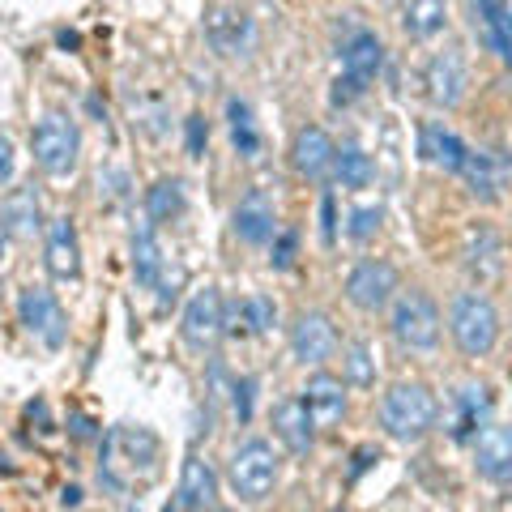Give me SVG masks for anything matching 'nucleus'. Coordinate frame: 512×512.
I'll list each match as a JSON object with an SVG mask.
<instances>
[{
	"label": "nucleus",
	"instance_id": "36",
	"mask_svg": "<svg viewBox=\"0 0 512 512\" xmlns=\"http://www.w3.org/2000/svg\"><path fill=\"white\" fill-rule=\"evenodd\" d=\"M252 393H256V380H239L235 384V414H239V419H252Z\"/></svg>",
	"mask_w": 512,
	"mask_h": 512
},
{
	"label": "nucleus",
	"instance_id": "35",
	"mask_svg": "<svg viewBox=\"0 0 512 512\" xmlns=\"http://www.w3.org/2000/svg\"><path fill=\"white\" fill-rule=\"evenodd\" d=\"M13 171H18V150H13V141L0 133V188L13 180Z\"/></svg>",
	"mask_w": 512,
	"mask_h": 512
},
{
	"label": "nucleus",
	"instance_id": "12",
	"mask_svg": "<svg viewBox=\"0 0 512 512\" xmlns=\"http://www.w3.org/2000/svg\"><path fill=\"white\" fill-rule=\"evenodd\" d=\"M474 470L495 487H512V423H487L478 431Z\"/></svg>",
	"mask_w": 512,
	"mask_h": 512
},
{
	"label": "nucleus",
	"instance_id": "18",
	"mask_svg": "<svg viewBox=\"0 0 512 512\" xmlns=\"http://www.w3.org/2000/svg\"><path fill=\"white\" fill-rule=\"evenodd\" d=\"M303 402H308L316 427L342 423L346 419V380L329 376V372H316L308 384H303Z\"/></svg>",
	"mask_w": 512,
	"mask_h": 512
},
{
	"label": "nucleus",
	"instance_id": "1",
	"mask_svg": "<svg viewBox=\"0 0 512 512\" xmlns=\"http://www.w3.org/2000/svg\"><path fill=\"white\" fill-rule=\"evenodd\" d=\"M158 474H163V440H158V431L141 427V423H116L103 431L99 483L111 495L133 500L137 491L154 487Z\"/></svg>",
	"mask_w": 512,
	"mask_h": 512
},
{
	"label": "nucleus",
	"instance_id": "11",
	"mask_svg": "<svg viewBox=\"0 0 512 512\" xmlns=\"http://www.w3.org/2000/svg\"><path fill=\"white\" fill-rule=\"evenodd\" d=\"M397 291V269L389 261H359L346 274V299L359 312H380Z\"/></svg>",
	"mask_w": 512,
	"mask_h": 512
},
{
	"label": "nucleus",
	"instance_id": "19",
	"mask_svg": "<svg viewBox=\"0 0 512 512\" xmlns=\"http://www.w3.org/2000/svg\"><path fill=\"white\" fill-rule=\"evenodd\" d=\"M274 431L278 440L291 448V453H312L316 444V419L303 397H286V402L274 406Z\"/></svg>",
	"mask_w": 512,
	"mask_h": 512
},
{
	"label": "nucleus",
	"instance_id": "41",
	"mask_svg": "<svg viewBox=\"0 0 512 512\" xmlns=\"http://www.w3.org/2000/svg\"><path fill=\"white\" fill-rule=\"evenodd\" d=\"M5 265H9V231L0 227V269H5Z\"/></svg>",
	"mask_w": 512,
	"mask_h": 512
},
{
	"label": "nucleus",
	"instance_id": "21",
	"mask_svg": "<svg viewBox=\"0 0 512 512\" xmlns=\"http://www.w3.org/2000/svg\"><path fill=\"white\" fill-rule=\"evenodd\" d=\"M380 69H384V43H380V35H372V30H355V35L342 43V73H350L363 86H372L380 77Z\"/></svg>",
	"mask_w": 512,
	"mask_h": 512
},
{
	"label": "nucleus",
	"instance_id": "16",
	"mask_svg": "<svg viewBox=\"0 0 512 512\" xmlns=\"http://www.w3.org/2000/svg\"><path fill=\"white\" fill-rule=\"evenodd\" d=\"M338 163V146L325 128H299L295 133V146H291V167L303 175V180H325Z\"/></svg>",
	"mask_w": 512,
	"mask_h": 512
},
{
	"label": "nucleus",
	"instance_id": "14",
	"mask_svg": "<svg viewBox=\"0 0 512 512\" xmlns=\"http://www.w3.org/2000/svg\"><path fill=\"white\" fill-rule=\"evenodd\" d=\"M47 274L56 282H77L82 278V244H77L73 218H52L47 222V244H43Z\"/></svg>",
	"mask_w": 512,
	"mask_h": 512
},
{
	"label": "nucleus",
	"instance_id": "27",
	"mask_svg": "<svg viewBox=\"0 0 512 512\" xmlns=\"http://www.w3.org/2000/svg\"><path fill=\"white\" fill-rule=\"evenodd\" d=\"M461 175H466V184H470V192L478 201H500V163H495V154L470 150Z\"/></svg>",
	"mask_w": 512,
	"mask_h": 512
},
{
	"label": "nucleus",
	"instance_id": "37",
	"mask_svg": "<svg viewBox=\"0 0 512 512\" xmlns=\"http://www.w3.org/2000/svg\"><path fill=\"white\" fill-rule=\"evenodd\" d=\"M205 141H210V128H205L201 116H192V120H188V150H192V154H201Z\"/></svg>",
	"mask_w": 512,
	"mask_h": 512
},
{
	"label": "nucleus",
	"instance_id": "3",
	"mask_svg": "<svg viewBox=\"0 0 512 512\" xmlns=\"http://www.w3.org/2000/svg\"><path fill=\"white\" fill-rule=\"evenodd\" d=\"M448 333H453V342L461 346V355L483 359L495 350V342H500V312H495V303L487 295L466 291L448 308Z\"/></svg>",
	"mask_w": 512,
	"mask_h": 512
},
{
	"label": "nucleus",
	"instance_id": "33",
	"mask_svg": "<svg viewBox=\"0 0 512 512\" xmlns=\"http://www.w3.org/2000/svg\"><path fill=\"white\" fill-rule=\"evenodd\" d=\"M380 222H384V210H380V205H363V210L350 214V227H346V231H350V239L367 244V239L380 231Z\"/></svg>",
	"mask_w": 512,
	"mask_h": 512
},
{
	"label": "nucleus",
	"instance_id": "17",
	"mask_svg": "<svg viewBox=\"0 0 512 512\" xmlns=\"http://www.w3.org/2000/svg\"><path fill=\"white\" fill-rule=\"evenodd\" d=\"M175 508H218V470L201 453H192L180 470V487H175Z\"/></svg>",
	"mask_w": 512,
	"mask_h": 512
},
{
	"label": "nucleus",
	"instance_id": "15",
	"mask_svg": "<svg viewBox=\"0 0 512 512\" xmlns=\"http://www.w3.org/2000/svg\"><path fill=\"white\" fill-rule=\"evenodd\" d=\"M466 60H461L457 52H436L427 60V73H423V86H427V99L436 107H457L461 99H466Z\"/></svg>",
	"mask_w": 512,
	"mask_h": 512
},
{
	"label": "nucleus",
	"instance_id": "22",
	"mask_svg": "<svg viewBox=\"0 0 512 512\" xmlns=\"http://www.w3.org/2000/svg\"><path fill=\"white\" fill-rule=\"evenodd\" d=\"M419 154L427 158L431 167H440L448 175H461V167H466V141H461L453 128L444 124H423L419 128Z\"/></svg>",
	"mask_w": 512,
	"mask_h": 512
},
{
	"label": "nucleus",
	"instance_id": "34",
	"mask_svg": "<svg viewBox=\"0 0 512 512\" xmlns=\"http://www.w3.org/2000/svg\"><path fill=\"white\" fill-rule=\"evenodd\" d=\"M363 90H367L363 82H355V77H350V73H342L338 82H333V90H329V103H333V107H350V103H355Z\"/></svg>",
	"mask_w": 512,
	"mask_h": 512
},
{
	"label": "nucleus",
	"instance_id": "8",
	"mask_svg": "<svg viewBox=\"0 0 512 512\" xmlns=\"http://www.w3.org/2000/svg\"><path fill=\"white\" fill-rule=\"evenodd\" d=\"M18 320L22 329L30 333L35 342H43L47 350H60L64 338H69V320H64L60 299L47 291V286H26L18 295Z\"/></svg>",
	"mask_w": 512,
	"mask_h": 512
},
{
	"label": "nucleus",
	"instance_id": "20",
	"mask_svg": "<svg viewBox=\"0 0 512 512\" xmlns=\"http://www.w3.org/2000/svg\"><path fill=\"white\" fill-rule=\"evenodd\" d=\"M231 227H235V235L244 239V244H252V248L269 244V239L278 235L274 205H269V201L261 197V192H248V197L235 205V214H231Z\"/></svg>",
	"mask_w": 512,
	"mask_h": 512
},
{
	"label": "nucleus",
	"instance_id": "29",
	"mask_svg": "<svg viewBox=\"0 0 512 512\" xmlns=\"http://www.w3.org/2000/svg\"><path fill=\"white\" fill-rule=\"evenodd\" d=\"M184 184L175 180V175H163V180H154V188L146 192V218L150 222H175L184 214Z\"/></svg>",
	"mask_w": 512,
	"mask_h": 512
},
{
	"label": "nucleus",
	"instance_id": "2",
	"mask_svg": "<svg viewBox=\"0 0 512 512\" xmlns=\"http://www.w3.org/2000/svg\"><path fill=\"white\" fill-rule=\"evenodd\" d=\"M436 419H440V402L431 397V389H427V384H419V380H402V384H393V389L380 397V427H384V436H393L402 444L423 440L427 431L436 427Z\"/></svg>",
	"mask_w": 512,
	"mask_h": 512
},
{
	"label": "nucleus",
	"instance_id": "38",
	"mask_svg": "<svg viewBox=\"0 0 512 512\" xmlns=\"http://www.w3.org/2000/svg\"><path fill=\"white\" fill-rule=\"evenodd\" d=\"M295 244H299V239H295L291 231H282V235H278V248H274V265H278V269H286V265H291Z\"/></svg>",
	"mask_w": 512,
	"mask_h": 512
},
{
	"label": "nucleus",
	"instance_id": "32",
	"mask_svg": "<svg viewBox=\"0 0 512 512\" xmlns=\"http://www.w3.org/2000/svg\"><path fill=\"white\" fill-rule=\"evenodd\" d=\"M342 372H346V384L372 389V384H376V355H372V346H367V342L342 346Z\"/></svg>",
	"mask_w": 512,
	"mask_h": 512
},
{
	"label": "nucleus",
	"instance_id": "40",
	"mask_svg": "<svg viewBox=\"0 0 512 512\" xmlns=\"http://www.w3.org/2000/svg\"><path fill=\"white\" fill-rule=\"evenodd\" d=\"M320 214H325V239L333 244V201L325 197V205H320Z\"/></svg>",
	"mask_w": 512,
	"mask_h": 512
},
{
	"label": "nucleus",
	"instance_id": "42",
	"mask_svg": "<svg viewBox=\"0 0 512 512\" xmlns=\"http://www.w3.org/2000/svg\"><path fill=\"white\" fill-rule=\"evenodd\" d=\"M504 18H508V30H512V0H504Z\"/></svg>",
	"mask_w": 512,
	"mask_h": 512
},
{
	"label": "nucleus",
	"instance_id": "39",
	"mask_svg": "<svg viewBox=\"0 0 512 512\" xmlns=\"http://www.w3.org/2000/svg\"><path fill=\"white\" fill-rule=\"evenodd\" d=\"M73 436H77V440H86V436H94V427H90V419H82V414H77V419H73Z\"/></svg>",
	"mask_w": 512,
	"mask_h": 512
},
{
	"label": "nucleus",
	"instance_id": "7",
	"mask_svg": "<svg viewBox=\"0 0 512 512\" xmlns=\"http://www.w3.org/2000/svg\"><path fill=\"white\" fill-rule=\"evenodd\" d=\"M222 333H227V299H222L218 286H197L180 316V338L197 355H205V350L218 346Z\"/></svg>",
	"mask_w": 512,
	"mask_h": 512
},
{
	"label": "nucleus",
	"instance_id": "30",
	"mask_svg": "<svg viewBox=\"0 0 512 512\" xmlns=\"http://www.w3.org/2000/svg\"><path fill=\"white\" fill-rule=\"evenodd\" d=\"M227 120H231V146L244 154V158L261 154V128H256L252 107H248L244 99H231V103H227Z\"/></svg>",
	"mask_w": 512,
	"mask_h": 512
},
{
	"label": "nucleus",
	"instance_id": "26",
	"mask_svg": "<svg viewBox=\"0 0 512 512\" xmlns=\"http://www.w3.org/2000/svg\"><path fill=\"white\" fill-rule=\"evenodd\" d=\"M278 320V303L265 295H248L244 303H231L227 333H269Z\"/></svg>",
	"mask_w": 512,
	"mask_h": 512
},
{
	"label": "nucleus",
	"instance_id": "13",
	"mask_svg": "<svg viewBox=\"0 0 512 512\" xmlns=\"http://www.w3.org/2000/svg\"><path fill=\"white\" fill-rule=\"evenodd\" d=\"M338 350V329L325 312H303L291 329V355L303 363V367H320L325 359H333Z\"/></svg>",
	"mask_w": 512,
	"mask_h": 512
},
{
	"label": "nucleus",
	"instance_id": "28",
	"mask_svg": "<svg viewBox=\"0 0 512 512\" xmlns=\"http://www.w3.org/2000/svg\"><path fill=\"white\" fill-rule=\"evenodd\" d=\"M448 22V5L444 0H406V13H402V26L410 39H436Z\"/></svg>",
	"mask_w": 512,
	"mask_h": 512
},
{
	"label": "nucleus",
	"instance_id": "25",
	"mask_svg": "<svg viewBox=\"0 0 512 512\" xmlns=\"http://www.w3.org/2000/svg\"><path fill=\"white\" fill-rule=\"evenodd\" d=\"M474 30L483 35V43L495 56L512 64V30L504 18V0H474Z\"/></svg>",
	"mask_w": 512,
	"mask_h": 512
},
{
	"label": "nucleus",
	"instance_id": "9",
	"mask_svg": "<svg viewBox=\"0 0 512 512\" xmlns=\"http://www.w3.org/2000/svg\"><path fill=\"white\" fill-rule=\"evenodd\" d=\"M205 43H210L218 56H227V60L252 56V47H256V22L248 18L244 9L218 5V9L205 13Z\"/></svg>",
	"mask_w": 512,
	"mask_h": 512
},
{
	"label": "nucleus",
	"instance_id": "24",
	"mask_svg": "<svg viewBox=\"0 0 512 512\" xmlns=\"http://www.w3.org/2000/svg\"><path fill=\"white\" fill-rule=\"evenodd\" d=\"M128 252H133V278L141 286H158L167 274V256H163V244H158L154 235V222H141V227L133 231V244H128Z\"/></svg>",
	"mask_w": 512,
	"mask_h": 512
},
{
	"label": "nucleus",
	"instance_id": "4",
	"mask_svg": "<svg viewBox=\"0 0 512 512\" xmlns=\"http://www.w3.org/2000/svg\"><path fill=\"white\" fill-rule=\"evenodd\" d=\"M227 478H231V491L244 504H261V500H269V491L278 487L282 457L274 453V444H269V440H244L231 453Z\"/></svg>",
	"mask_w": 512,
	"mask_h": 512
},
{
	"label": "nucleus",
	"instance_id": "23",
	"mask_svg": "<svg viewBox=\"0 0 512 512\" xmlns=\"http://www.w3.org/2000/svg\"><path fill=\"white\" fill-rule=\"evenodd\" d=\"M0 227L18 239H35L43 231V205H39V192L35 184L30 188H13L5 201H0Z\"/></svg>",
	"mask_w": 512,
	"mask_h": 512
},
{
	"label": "nucleus",
	"instance_id": "6",
	"mask_svg": "<svg viewBox=\"0 0 512 512\" xmlns=\"http://www.w3.org/2000/svg\"><path fill=\"white\" fill-rule=\"evenodd\" d=\"M389 329L406 350H436L444 316H440L436 299H431L427 291H406V295H397V303H393Z\"/></svg>",
	"mask_w": 512,
	"mask_h": 512
},
{
	"label": "nucleus",
	"instance_id": "31",
	"mask_svg": "<svg viewBox=\"0 0 512 512\" xmlns=\"http://www.w3.org/2000/svg\"><path fill=\"white\" fill-rule=\"evenodd\" d=\"M333 175H338L342 188H367L372 175H376V163H372V154H363L355 146V141H346V146L338 150V163H333Z\"/></svg>",
	"mask_w": 512,
	"mask_h": 512
},
{
	"label": "nucleus",
	"instance_id": "10",
	"mask_svg": "<svg viewBox=\"0 0 512 512\" xmlns=\"http://www.w3.org/2000/svg\"><path fill=\"white\" fill-rule=\"evenodd\" d=\"M491 389L487 384H461V389L448 397V419H444V427H448V436H453L457 444H466V440H474L478 431H483L487 423H491Z\"/></svg>",
	"mask_w": 512,
	"mask_h": 512
},
{
	"label": "nucleus",
	"instance_id": "5",
	"mask_svg": "<svg viewBox=\"0 0 512 512\" xmlns=\"http://www.w3.org/2000/svg\"><path fill=\"white\" fill-rule=\"evenodd\" d=\"M30 150H35V163L47 175H73L77 171V158H82V128H77L69 116L60 111H47V116L35 124L30 133Z\"/></svg>",
	"mask_w": 512,
	"mask_h": 512
}]
</instances>
